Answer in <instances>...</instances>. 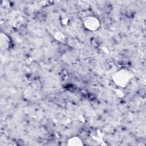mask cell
I'll return each mask as SVG.
<instances>
[{
	"label": "cell",
	"instance_id": "obj_1",
	"mask_svg": "<svg viewBox=\"0 0 146 146\" xmlns=\"http://www.w3.org/2000/svg\"><path fill=\"white\" fill-rule=\"evenodd\" d=\"M84 24L86 28L90 30H95L99 28L100 25L99 20L93 17H88L86 18L84 22Z\"/></svg>",
	"mask_w": 146,
	"mask_h": 146
},
{
	"label": "cell",
	"instance_id": "obj_2",
	"mask_svg": "<svg viewBox=\"0 0 146 146\" xmlns=\"http://www.w3.org/2000/svg\"><path fill=\"white\" fill-rule=\"evenodd\" d=\"M119 78H116V82L118 83V84H119L120 85L121 84H124L127 83V82H128L129 80V76L127 75V73H124V75H123V72L120 73L119 74Z\"/></svg>",
	"mask_w": 146,
	"mask_h": 146
},
{
	"label": "cell",
	"instance_id": "obj_3",
	"mask_svg": "<svg viewBox=\"0 0 146 146\" xmlns=\"http://www.w3.org/2000/svg\"><path fill=\"white\" fill-rule=\"evenodd\" d=\"M67 144L70 145H83V142L80 138L74 136L68 140Z\"/></svg>",
	"mask_w": 146,
	"mask_h": 146
}]
</instances>
